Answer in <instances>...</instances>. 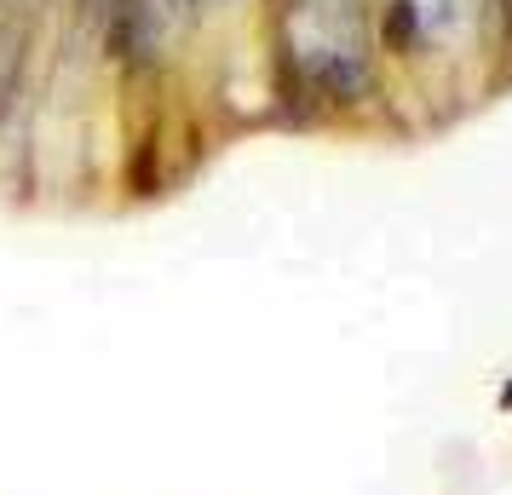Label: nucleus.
Listing matches in <instances>:
<instances>
[{
  "label": "nucleus",
  "instance_id": "f03ea898",
  "mask_svg": "<svg viewBox=\"0 0 512 495\" xmlns=\"http://www.w3.org/2000/svg\"><path fill=\"white\" fill-rule=\"evenodd\" d=\"M501 409H507V415H512V375L501 380Z\"/></svg>",
  "mask_w": 512,
  "mask_h": 495
},
{
  "label": "nucleus",
  "instance_id": "f257e3e1",
  "mask_svg": "<svg viewBox=\"0 0 512 495\" xmlns=\"http://www.w3.org/2000/svg\"><path fill=\"white\" fill-rule=\"evenodd\" d=\"M24 64H29V29H6V35H0V127H6L12 104H18Z\"/></svg>",
  "mask_w": 512,
  "mask_h": 495
}]
</instances>
